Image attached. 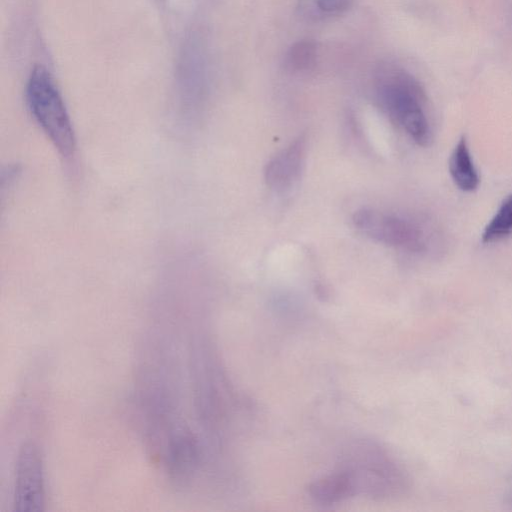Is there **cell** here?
Listing matches in <instances>:
<instances>
[{
	"label": "cell",
	"instance_id": "52a82bcc",
	"mask_svg": "<svg viewBox=\"0 0 512 512\" xmlns=\"http://www.w3.org/2000/svg\"><path fill=\"white\" fill-rule=\"evenodd\" d=\"M317 503L331 505L356 495L349 475L342 469L313 481L308 488Z\"/></svg>",
	"mask_w": 512,
	"mask_h": 512
},
{
	"label": "cell",
	"instance_id": "3957f363",
	"mask_svg": "<svg viewBox=\"0 0 512 512\" xmlns=\"http://www.w3.org/2000/svg\"><path fill=\"white\" fill-rule=\"evenodd\" d=\"M380 98L390 119L419 146L431 142L426 97L420 84L404 71H393L380 86Z\"/></svg>",
	"mask_w": 512,
	"mask_h": 512
},
{
	"label": "cell",
	"instance_id": "5b68a950",
	"mask_svg": "<svg viewBox=\"0 0 512 512\" xmlns=\"http://www.w3.org/2000/svg\"><path fill=\"white\" fill-rule=\"evenodd\" d=\"M17 511H41L45 506L44 470L41 453L31 442L25 443L18 454L13 495Z\"/></svg>",
	"mask_w": 512,
	"mask_h": 512
},
{
	"label": "cell",
	"instance_id": "9c48e42d",
	"mask_svg": "<svg viewBox=\"0 0 512 512\" xmlns=\"http://www.w3.org/2000/svg\"><path fill=\"white\" fill-rule=\"evenodd\" d=\"M512 234V194L507 196L482 233V242H498Z\"/></svg>",
	"mask_w": 512,
	"mask_h": 512
},
{
	"label": "cell",
	"instance_id": "277c9868",
	"mask_svg": "<svg viewBox=\"0 0 512 512\" xmlns=\"http://www.w3.org/2000/svg\"><path fill=\"white\" fill-rule=\"evenodd\" d=\"M354 227L373 241L411 253H422L427 239L413 220L373 208H361L352 217Z\"/></svg>",
	"mask_w": 512,
	"mask_h": 512
},
{
	"label": "cell",
	"instance_id": "ba28073f",
	"mask_svg": "<svg viewBox=\"0 0 512 512\" xmlns=\"http://www.w3.org/2000/svg\"><path fill=\"white\" fill-rule=\"evenodd\" d=\"M449 171L454 183L462 191L471 192L478 187L479 174L464 137L457 142L451 154Z\"/></svg>",
	"mask_w": 512,
	"mask_h": 512
},
{
	"label": "cell",
	"instance_id": "7a4b0ae2",
	"mask_svg": "<svg viewBox=\"0 0 512 512\" xmlns=\"http://www.w3.org/2000/svg\"><path fill=\"white\" fill-rule=\"evenodd\" d=\"M340 469L349 475L356 494L383 498L400 494L407 488L404 472L382 449L370 442L352 445Z\"/></svg>",
	"mask_w": 512,
	"mask_h": 512
},
{
	"label": "cell",
	"instance_id": "8fae6325",
	"mask_svg": "<svg viewBox=\"0 0 512 512\" xmlns=\"http://www.w3.org/2000/svg\"><path fill=\"white\" fill-rule=\"evenodd\" d=\"M353 0H316L320 10L326 13H339L347 10Z\"/></svg>",
	"mask_w": 512,
	"mask_h": 512
},
{
	"label": "cell",
	"instance_id": "8992f818",
	"mask_svg": "<svg viewBox=\"0 0 512 512\" xmlns=\"http://www.w3.org/2000/svg\"><path fill=\"white\" fill-rule=\"evenodd\" d=\"M306 152L307 137L305 134H301L276 153L264 169L267 186L277 193L289 191L301 177Z\"/></svg>",
	"mask_w": 512,
	"mask_h": 512
},
{
	"label": "cell",
	"instance_id": "6da1fadb",
	"mask_svg": "<svg viewBox=\"0 0 512 512\" xmlns=\"http://www.w3.org/2000/svg\"><path fill=\"white\" fill-rule=\"evenodd\" d=\"M26 101L31 116L66 163L76 158L75 130L64 100L46 68L36 65L27 81Z\"/></svg>",
	"mask_w": 512,
	"mask_h": 512
},
{
	"label": "cell",
	"instance_id": "30bf717a",
	"mask_svg": "<svg viewBox=\"0 0 512 512\" xmlns=\"http://www.w3.org/2000/svg\"><path fill=\"white\" fill-rule=\"evenodd\" d=\"M317 47L312 41L302 40L291 46L287 55L289 66L297 71L308 70L316 63Z\"/></svg>",
	"mask_w": 512,
	"mask_h": 512
}]
</instances>
